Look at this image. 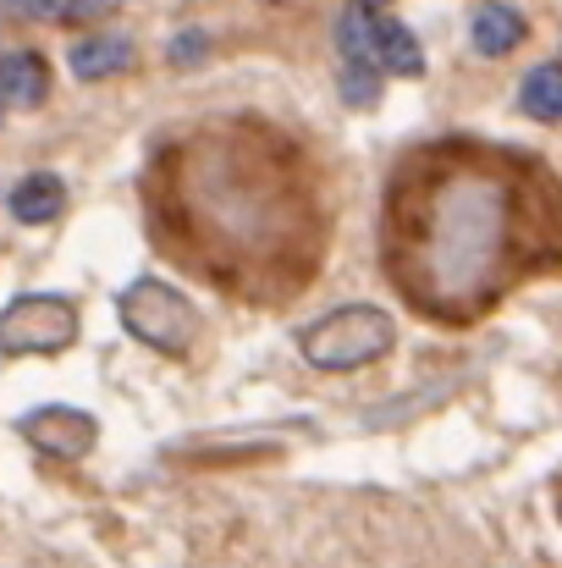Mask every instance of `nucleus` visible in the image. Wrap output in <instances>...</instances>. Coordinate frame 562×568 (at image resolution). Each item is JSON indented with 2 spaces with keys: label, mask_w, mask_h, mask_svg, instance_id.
Wrapping results in <instances>:
<instances>
[{
  "label": "nucleus",
  "mask_w": 562,
  "mask_h": 568,
  "mask_svg": "<svg viewBox=\"0 0 562 568\" xmlns=\"http://www.w3.org/2000/svg\"><path fill=\"white\" fill-rule=\"evenodd\" d=\"M375 61L380 72H397V78H419L425 72V55H419V39L402 28V22H380V44H375Z\"/></svg>",
  "instance_id": "10"
},
{
  "label": "nucleus",
  "mask_w": 562,
  "mask_h": 568,
  "mask_svg": "<svg viewBox=\"0 0 562 568\" xmlns=\"http://www.w3.org/2000/svg\"><path fill=\"white\" fill-rule=\"evenodd\" d=\"M375 83H380V67H343V100L348 105H370Z\"/></svg>",
  "instance_id": "12"
},
{
  "label": "nucleus",
  "mask_w": 562,
  "mask_h": 568,
  "mask_svg": "<svg viewBox=\"0 0 562 568\" xmlns=\"http://www.w3.org/2000/svg\"><path fill=\"white\" fill-rule=\"evenodd\" d=\"M78 337V304L55 293H28L0 310V354H61Z\"/></svg>",
  "instance_id": "3"
},
{
  "label": "nucleus",
  "mask_w": 562,
  "mask_h": 568,
  "mask_svg": "<svg viewBox=\"0 0 562 568\" xmlns=\"http://www.w3.org/2000/svg\"><path fill=\"white\" fill-rule=\"evenodd\" d=\"M0 122H6V100H0Z\"/></svg>",
  "instance_id": "14"
},
{
  "label": "nucleus",
  "mask_w": 562,
  "mask_h": 568,
  "mask_svg": "<svg viewBox=\"0 0 562 568\" xmlns=\"http://www.w3.org/2000/svg\"><path fill=\"white\" fill-rule=\"evenodd\" d=\"M22 436H28L44 458H55V464H78V458L94 447V419H89L83 408L50 403V408H33V414L22 419Z\"/></svg>",
  "instance_id": "4"
},
{
  "label": "nucleus",
  "mask_w": 562,
  "mask_h": 568,
  "mask_svg": "<svg viewBox=\"0 0 562 568\" xmlns=\"http://www.w3.org/2000/svg\"><path fill=\"white\" fill-rule=\"evenodd\" d=\"M44 94H50V67H44V55H33V50H11V55L0 61V100L33 111Z\"/></svg>",
  "instance_id": "6"
},
{
  "label": "nucleus",
  "mask_w": 562,
  "mask_h": 568,
  "mask_svg": "<svg viewBox=\"0 0 562 568\" xmlns=\"http://www.w3.org/2000/svg\"><path fill=\"white\" fill-rule=\"evenodd\" d=\"M337 44H343V67H380V61H375L380 22H375L365 6H348V11L337 17Z\"/></svg>",
  "instance_id": "8"
},
{
  "label": "nucleus",
  "mask_w": 562,
  "mask_h": 568,
  "mask_svg": "<svg viewBox=\"0 0 562 568\" xmlns=\"http://www.w3.org/2000/svg\"><path fill=\"white\" fill-rule=\"evenodd\" d=\"M354 6H365V11H370V6H386V0H354Z\"/></svg>",
  "instance_id": "13"
},
{
  "label": "nucleus",
  "mask_w": 562,
  "mask_h": 568,
  "mask_svg": "<svg viewBox=\"0 0 562 568\" xmlns=\"http://www.w3.org/2000/svg\"><path fill=\"white\" fill-rule=\"evenodd\" d=\"M122 67H133V44H127V39H83V44H72V72H78L83 83L111 78V72H122Z\"/></svg>",
  "instance_id": "9"
},
{
  "label": "nucleus",
  "mask_w": 562,
  "mask_h": 568,
  "mask_svg": "<svg viewBox=\"0 0 562 568\" xmlns=\"http://www.w3.org/2000/svg\"><path fill=\"white\" fill-rule=\"evenodd\" d=\"M61 204H67V189H61V178H50V172H33V178H22V183L11 189V215H17L22 226L55 221Z\"/></svg>",
  "instance_id": "7"
},
{
  "label": "nucleus",
  "mask_w": 562,
  "mask_h": 568,
  "mask_svg": "<svg viewBox=\"0 0 562 568\" xmlns=\"http://www.w3.org/2000/svg\"><path fill=\"white\" fill-rule=\"evenodd\" d=\"M116 315H122V326H127L139 343H150V348H161V354H187L193 337H198V310L187 304L177 287H166V282H155V276L133 282V287L122 293Z\"/></svg>",
  "instance_id": "2"
},
{
  "label": "nucleus",
  "mask_w": 562,
  "mask_h": 568,
  "mask_svg": "<svg viewBox=\"0 0 562 568\" xmlns=\"http://www.w3.org/2000/svg\"><path fill=\"white\" fill-rule=\"evenodd\" d=\"M469 39H474V50H486V55H508V50L524 39V11L508 6V0H486V6H474V17H469Z\"/></svg>",
  "instance_id": "5"
},
{
  "label": "nucleus",
  "mask_w": 562,
  "mask_h": 568,
  "mask_svg": "<svg viewBox=\"0 0 562 568\" xmlns=\"http://www.w3.org/2000/svg\"><path fill=\"white\" fill-rule=\"evenodd\" d=\"M519 105H524L535 122H562V67L558 61H541V67L524 78Z\"/></svg>",
  "instance_id": "11"
},
{
  "label": "nucleus",
  "mask_w": 562,
  "mask_h": 568,
  "mask_svg": "<svg viewBox=\"0 0 562 568\" xmlns=\"http://www.w3.org/2000/svg\"><path fill=\"white\" fill-rule=\"evenodd\" d=\"M391 315L370 310V304H348V310H331L326 321H315L304 332V359L315 371H359L380 359L391 348Z\"/></svg>",
  "instance_id": "1"
}]
</instances>
